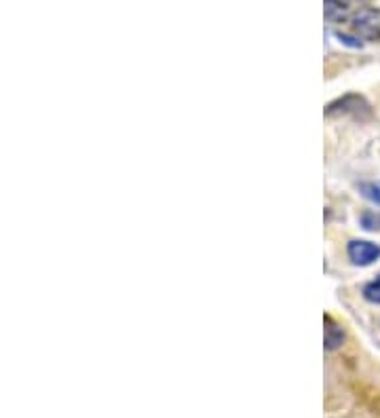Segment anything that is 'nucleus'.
I'll return each instance as SVG.
<instances>
[{
	"label": "nucleus",
	"instance_id": "obj_1",
	"mask_svg": "<svg viewBox=\"0 0 380 418\" xmlns=\"http://www.w3.org/2000/svg\"><path fill=\"white\" fill-rule=\"evenodd\" d=\"M357 38L366 41H380V11L376 9H361L351 19Z\"/></svg>",
	"mask_w": 380,
	"mask_h": 418
},
{
	"label": "nucleus",
	"instance_id": "obj_2",
	"mask_svg": "<svg viewBox=\"0 0 380 418\" xmlns=\"http://www.w3.org/2000/svg\"><path fill=\"white\" fill-rule=\"evenodd\" d=\"M349 258L357 266H370L380 258V247L372 241H351L349 243Z\"/></svg>",
	"mask_w": 380,
	"mask_h": 418
},
{
	"label": "nucleus",
	"instance_id": "obj_3",
	"mask_svg": "<svg viewBox=\"0 0 380 418\" xmlns=\"http://www.w3.org/2000/svg\"><path fill=\"white\" fill-rule=\"evenodd\" d=\"M325 349L327 351H336L342 343H344V332L332 321V319H325Z\"/></svg>",
	"mask_w": 380,
	"mask_h": 418
},
{
	"label": "nucleus",
	"instance_id": "obj_4",
	"mask_svg": "<svg viewBox=\"0 0 380 418\" xmlns=\"http://www.w3.org/2000/svg\"><path fill=\"white\" fill-rule=\"evenodd\" d=\"M349 4L351 0H325V11L329 17H338V15H344Z\"/></svg>",
	"mask_w": 380,
	"mask_h": 418
},
{
	"label": "nucleus",
	"instance_id": "obj_5",
	"mask_svg": "<svg viewBox=\"0 0 380 418\" xmlns=\"http://www.w3.org/2000/svg\"><path fill=\"white\" fill-rule=\"evenodd\" d=\"M364 298L372 302V304H380V277H376L374 281H370L364 288Z\"/></svg>",
	"mask_w": 380,
	"mask_h": 418
},
{
	"label": "nucleus",
	"instance_id": "obj_6",
	"mask_svg": "<svg viewBox=\"0 0 380 418\" xmlns=\"http://www.w3.org/2000/svg\"><path fill=\"white\" fill-rule=\"evenodd\" d=\"M361 226L366 231H380V214L376 211H368L361 216Z\"/></svg>",
	"mask_w": 380,
	"mask_h": 418
},
{
	"label": "nucleus",
	"instance_id": "obj_7",
	"mask_svg": "<svg viewBox=\"0 0 380 418\" xmlns=\"http://www.w3.org/2000/svg\"><path fill=\"white\" fill-rule=\"evenodd\" d=\"M361 190H364V194H366L370 201H374L376 205H380V182L364 184V186H361Z\"/></svg>",
	"mask_w": 380,
	"mask_h": 418
},
{
	"label": "nucleus",
	"instance_id": "obj_8",
	"mask_svg": "<svg viewBox=\"0 0 380 418\" xmlns=\"http://www.w3.org/2000/svg\"><path fill=\"white\" fill-rule=\"evenodd\" d=\"M338 38H340L342 43L351 45V47H361V41H359V38H351L349 34H342V32H338Z\"/></svg>",
	"mask_w": 380,
	"mask_h": 418
}]
</instances>
